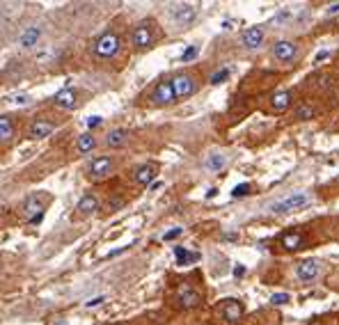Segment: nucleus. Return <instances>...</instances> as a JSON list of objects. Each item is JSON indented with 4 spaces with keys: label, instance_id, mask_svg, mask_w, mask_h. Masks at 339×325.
<instances>
[{
    "label": "nucleus",
    "instance_id": "obj_1",
    "mask_svg": "<svg viewBox=\"0 0 339 325\" xmlns=\"http://www.w3.org/2000/svg\"><path fill=\"white\" fill-rule=\"evenodd\" d=\"M156 26H158V23L145 18V21H140L133 28V32H131V44H133L135 51H147V48H151L156 42H158L161 30Z\"/></svg>",
    "mask_w": 339,
    "mask_h": 325
},
{
    "label": "nucleus",
    "instance_id": "obj_2",
    "mask_svg": "<svg viewBox=\"0 0 339 325\" xmlns=\"http://www.w3.org/2000/svg\"><path fill=\"white\" fill-rule=\"evenodd\" d=\"M122 48V37L119 34H115L112 30L103 32L101 37H96L94 46H92V53H94V57H99V60H110V57H115L117 53H119Z\"/></svg>",
    "mask_w": 339,
    "mask_h": 325
},
{
    "label": "nucleus",
    "instance_id": "obj_3",
    "mask_svg": "<svg viewBox=\"0 0 339 325\" xmlns=\"http://www.w3.org/2000/svg\"><path fill=\"white\" fill-rule=\"evenodd\" d=\"M307 204H309L307 193H293V195L284 197V199L273 201V204L268 206V211H271L273 215H282V213H291V211L303 209V206H307Z\"/></svg>",
    "mask_w": 339,
    "mask_h": 325
},
{
    "label": "nucleus",
    "instance_id": "obj_4",
    "mask_svg": "<svg viewBox=\"0 0 339 325\" xmlns=\"http://www.w3.org/2000/svg\"><path fill=\"white\" fill-rule=\"evenodd\" d=\"M23 213L28 215V222L32 225H39L46 213V197L44 193H32L28 195V199L23 201Z\"/></svg>",
    "mask_w": 339,
    "mask_h": 325
},
{
    "label": "nucleus",
    "instance_id": "obj_5",
    "mask_svg": "<svg viewBox=\"0 0 339 325\" xmlns=\"http://www.w3.org/2000/svg\"><path fill=\"white\" fill-rule=\"evenodd\" d=\"M170 16H172V21H174L176 28H188L190 23L197 18V7H195V5H188V3L172 5Z\"/></svg>",
    "mask_w": 339,
    "mask_h": 325
},
{
    "label": "nucleus",
    "instance_id": "obj_6",
    "mask_svg": "<svg viewBox=\"0 0 339 325\" xmlns=\"http://www.w3.org/2000/svg\"><path fill=\"white\" fill-rule=\"evenodd\" d=\"M172 85H174L176 98H188V96H193L195 92L200 90L197 80H195L190 73H179V76H174V78H172Z\"/></svg>",
    "mask_w": 339,
    "mask_h": 325
},
{
    "label": "nucleus",
    "instance_id": "obj_7",
    "mask_svg": "<svg viewBox=\"0 0 339 325\" xmlns=\"http://www.w3.org/2000/svg\"><path fill=\"white\" fill-rule=\"evenodd\" d=\"M176 101V92H174V85L172 80H163L156 85V90L151 92V103L154 106H170V103Z\"/></svg>",
    "mask_w": 339,
    "mask_h": 325
},
{
    "label": "nucleus",
    "instance_id": "obj_8",
    "mask_svg": "<svg viewBox=\"0 0 339 325\" xmlns=\"http://www.w3.org/2000/svg\"><path fill=\"white\" fill-rule=\"evenodd\" d=\"M96 211H99V199H96L94 195H83L81 199H78V204H76V213H73V218L85 220V218H90V215H94Z\"/></svg>",
    "mask_w": 339,
    "mask_h": 325
},
{
    "label": "nucleus",
    "instance_id": "obj_9",
    "mask_svg": "<svg viewBox=\"0 0 339 325\" xmlns=\"http://www.w3.org/2000/svg\"><path fill=\"white\" fill-rule=\"evenodd\" d=\"M296 53H298V46L293 42H287V39H282V42H277L273 46V57L277 62H291L296 57Z\"/></svg>",
    "mask_w": 339,
    "mask_h": 325
},
{
    "label": "nucleus",
    "instance_id": "obj_10",
    "mask_svg": "<svg viewBox=\"0 0 339 325\" xmlns=\"http://www.w3.org/2000/svg\"><path fill=\"white\" fill-rule=\"evenodd\" d=\"M318 273H321V263H318L316 259L303 261V263H298V268H296L298 279H303V282H314V279L318 277Z\"/></svg>",
    "mask_w": 339,
    "mask_h": 325
},
{
    "label": "nucleus",
    "instance_id": "obj_11",
    "mask_svg": "<svg viewBox=\"0 0 339 325\" xmlns=\"http://www.w3.org/2000/svg\"><path fill=\"white\" fill-rule=\"evenodd\" d=\"M264 39H266L264 28L262 26H252V28H248V30L243 32V46L250 48V51H257V48H262Z\"/></svg>",
    "mask_w": 339,
    "mask_h": 325
},
{
    "label": "nucleus",
    "instance_id": "obj_12",
    "mask_svg": "<svg viewBox=\"0 0 339 325\" xmlns=\"http://www.w3.org/2000/svg\"><path fill=\"white\" fill-rule=\"evenodd\" d=\"M81 94H78V90H73V87H65V90H60L55 96H53V101H55V106L65 108V110H73V108L78 106V98Z\"/></svg>",
    "mask_w": 339,
    "mask_h": 325
},
{
    "label": "nucleus",
    "instance_id": "obj_13",
    "mask_svg": "<svg viewBox=\"0 0 339 325\" xmlns=\"http://www.w3.org/2000/svg\"><path fill=\"white\" fill-rule=\"evenodd\" d=\"M112 167H115V160L110 158V156H101V158H94L90 165V176L92 179H103V176H108L112 172Z\"/></svg>",
    "mask_w": 339,
    "mask_h": 325
},
{
    "label": "nucleus",
    "instance_id": "obj_14",
    "mask_svg": "<svg viewBox=\"0 0 339 325\" xmlns=\"http://www.w3.org/2000/svg\"><path fill=\"white\" fill-rule=\"evenodd\" d=\"M220 312L227 323H238L243 318V304L238 300H227L225 304H220Z\"/></svg>",
    "mask_w": 339,
    "mask_h": 325
},
{
    "label": "nucleus",
    "instance_id": "obj_15",
    "mask_svg": "<svg viewBox=\"0 0 339 325\" xmlns=\"http://www.w3.org/2000/svg\"><path fill=\"white\" fill-rule=\"evenodd\" d=\"M53 131H55V124L39 117V119H34L32 124H30V131H28V135H30L32 140H42V137H48V135H51Z\"/></svg>",
    "mask_w": 339,
    "mask_h": 325
},
{
    "label": "nucleus",
    "instance_id": "obj_16",
    "mask_svg": "<svg viewBox=\"0 0 339 325\" xmlns=\"http://www.w3.org/2000/svg\"><path fill=\"white\" fill-rule=\"evenodd\" d=\"M156 165L154 162H147V165H142V167H137L135 170V181L137 184H142V186H151L154 184V179H156Z\"/></svg>",
    "mask_w": 339,
    "mask_h": 325
},
{
    "label": "nucleus",
    "instance_id": "obj_17",
    "mask_svg": "<svg viewBox=\"0 0 339 325\" xmlns=\"http://www.w3.org/2000/svg\"><path fill=\"white\" fill-rule=\"evenodd\" d=\"M176 300H179V304L184 309H193L200 304V293L193 291V289H188V287H184L179 291V295H176Z\"/></svg>",
    "mask_w": 339,
    "mask_h": 325
},
{
    "label": "nucleus",
    "instance_id": "obj_18",
    "mask_svg": "<svg viewBox=\"0 0 339 325\" xmlns=\"http://www.w3.org/2000/svg\"><path fill=\"white\" fill-rule=\"evenodd\" d=\"M225 165H227V156L220 154V151L209 154V156H206V160H204V170L206 172H220Z\"/></svg>",
    "mask_w": 339,
    "mask_h": 325
},
{
    "label": "nucleus",
    "instance_id": "obj_19",
    "mask_svg": "<svg viewBox=\"0 0 339 325\" xmlns=\"http://www.w3.org/2000/svg\"><path fill=\"white\" fill-rule=\"evenodd\" d=\"M126 137H129V133H126L124 129H112L106 135V145L110 147V149H119V147L126 145Z\"/></svg>",
    "mask_w": 339,
    "mask_h": 325
},
{
    "label": "nucleus",
    "instance_id": "obj_20",
    "mask_svg": "<svg viewBox=\"0 0 339 325\" xmlns=\"http://www.w3.org/2000/svg\"><path fill=\"white\" fill-rule=\"evenodd\" d=\"M39 37H42V30H39V28H34V26H30L28 30L21 32V37H18V44H21L23 48H32L34 44L39 42Z\"/></svg>",
    "mask_w": 339,
    "mask_h": 325
},
{
    "label": "nucleus",
    "instance_id": "obj_21",
    "mask_svg": "<svg viewBox=\"0 0 339 325\" xmlns=\"http://www.w3.org/2000/svg\"><path fill=\"white\" fill-rule=\"evenodd\" d=\"M303 234L301 231H289V234H284L282 236V248L284 250H289V252H293V250H298L303 245Z\"/></svg>",
    "mask_w": 339,
    "mask_h": 325
},
{
    "label": "nucleus",
    "instance_id": "obj_22",
    "mask_svg": "<svg viewBox=\"0 0 339 325\" xmlns=\"http://www.w3.org/2000/svg\"><path fill=\"white\" fill-rule=\"evenodd\" d=\"M291 106V94L289 92H275V94L271 96V108L277 112L287 110V108Z\"/></svg>",
    "mask_w": 339,
    "mask_h": 325
},
{
    "label": "nucleus",
    "instance_id": "obj_23",
    "mask_svg": "<svg viewBox=\"0 0 339 325\" xmlns=\"http://www.w3.org/2000/svg\"><path fill=\"white\" fill-rule=\"evenodd\" d=\"M12 135H14L12 119H9L7 115H3V117H0V140H3V145H7V142L12 140Z\"/></svg>",
    "mask_w": 339,
    "mask_h": 325
},
{
    "label": "nucleus",
    "instance_id": "obj_24",
    "mask_svg": "<svg viewBox=\"0 0 339 325\" xmlns=\"http://www.w3.org/2000/svg\"><path fill=\"white\" fill-rule=\"evenodd\" d=\"M76 147H78V151H81V154H87V151H92V149L96 147L94 135H92V133H83V135H78Z\"/></svg>",
    "mask_w": 339,
    "mask_h": 325
},
{
    "label": "nucleus",
    "instance_id": "obj_25",
    "mask_svg": "<svg viewBox=\"0 0 339 325\" xmlns=\"http://www.w3.org/2000/svg\"><path fill=\"white\" fill-rule=\"evenodd\" d=\"M174 257H176V263H188V261H195V259H200V254H193V252H186L184 248H179V245H176L174 248Z\"/></svg>",
    "mask_w": 339,
    "mask_h": 325
},
{
    "label": "nucleus",
    "instance_id": "obj_26",
    "mask_svg": "<svg viewBox=\"0 0 339 325\" xmlns=\"http://www.w3.org/2000/svg\"><path fill=\"white\" fill-rule=\"evenodd\" d=\"M227 76H229V69H220L218 73H213V76H211V85H220V83H223Z\"/></svg>",
    "mask_w": 339,
    "mask_h": 325
},
{
    "label": "nucleus",
    "instance_id": "obj_27",
    "mask_svg": "<svg viewBox=\"0 0 339 325\" xmlns=\"http://www.w3.org/2000/svg\"><path fill=\"white\" fill-rule=\"evenodd\" d=\"M314 115V110L309 106H301V108H296V117H301V119H309V117Z\"/></svg>",
    "mask_w": 339,
    "mask_h": 325
},
{
    "label": "nucleus",
    "instance_id": "obj_28",
    "mask_svg": "<svg viewBox=\"0 0 339 325\" xmlns=\"http://www.w3.org/2000/svg\"><path fill=\"white\" fill-rule=\"evenodd\" d=\"M250 190H252V188H250V184H241V186H236V188L232 190V195L234 197H243V195H248Z\"/></svg>",
    "mask_w": 339,
    "mask_h": 325
},
{
    "label": "nucleus",
    "instance_id": "obj_29",
    "mask_svg": "<svg viewBox=\"0 0 339 325\" xmlns=\"http://www.w3.org/2000/svg\"><path fill=\"white\" fill-rule=\"evenodd\" d=\"M197 53H200V48H197V46H188V48H186V53L181 55V60L188 62V60H193V57L197 55Z\"/></svg>",
    "mask_w": 339,
    "mask_h": 325
},
{
    "label": "nucleus",
    "instance_id": "obj_30",
    "mask_svg": "<svg viewBox=\"0 0 339 325\" xmlns=\"http://www.w3.org/2000/svg\"><path fill=\"white\" fill-rule=\"evenodd\" d=\"M271 302H273V304H284V302H289V293H273V295H271Z\"/></svg>",
    "mask_w": 339,
    "mask_h": 325
},
{
    "label": "nucleus",
    "instance_id": "obj_31",
    "mask_svg": "<svg viewBox=\"0 0 339 325\" xmlns=\"http://www.w3.org/2000/svg\"><path fill=\"white\" fill-rule=\"evenodd\" d=\"M30 101H32V98L28 96V94H18V96H14V98H12L14 106H28Z\"/></svg>",
    "mask_w": 339,
    "mask_h": 325
},
{
    "label": "nucleus",
    "instance_id": "obj_32",
    "mask_svg": "<svg viewBox=\"0 0 339 325\" xmlns=\"http://www.w3.org/2000/svg\"><path fill=\"white\" fill-rule=\"evenodd\" d=\"M181 231H184V229H181V227H174V229L165 231V234H163V240H172V238H179V236H181Z\"/></svg>",
    "mask_w": 339,
    "mask_h": 325
},
{
    "label": "nucleus",
    "instance_id": "obj_33",
    "mask_svg": "<svg viewBox=\"0 0 339 325\" xmlns=\"http://www.w3.org/2000/svg\"><path fill=\"white\" fill-rule=\"evenodd\" d=\"M108 206H110L108 211H117V209H122V206H124V199H122V197H112Z\"/></svg>",
    "mask_w": 339,
    "mask_h": 325
},
{
    "label": "nucleus",
    "instance_id": "obj_34",
    "mask_svg": "<svg viewBox=\"0 0 339 325\" xmlns=\"http://www.w3.org/2000/svg\"><path fill=\"white\" fill-rule=\"evenodd\" d=\"M99 124H103V119L99 115H92L90 119H87V126H90V129H94V126H99Z\"/></svg>",
    "mask_w": 339,
    "mask_h": 325
},
{
    "label": "nucleus",
    "instance_id": "obj_35",
    "mask_svg": "<svg viewBox=\"0 0 339 325\" xmlns=\"http://www.w3.org/2000/svg\"><path fill=\"white\" fill-rule=\"evenodd\" d=\"M103 300H106V298H103V295H96V298H92L90 302H87V307H96V304H101Z\"/></svg>",
    "mask_w": 339,
    "mask_h": 325
},
{
    "label": "nucleus",
    "instance_id": "obj_36",
    "mask_svg": "<svg viewBox=\"0 0 339 325\" xmlns=\"http://www.w3.org/2000/svg\"><path fill=\"white\" fill-rule=\"evenodd\" d=\"M328 14H339V3H332L330 7H328Z\"/></svg>",
    "mask_w": 339,
    "mask_h": 325
}]
</instances>
